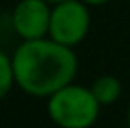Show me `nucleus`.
<instances>
[{"instance_id": "9", "label": "nucleus", "mask_w": 130, "mask_h": 128, "mask_svg": "<svg viewBox=\"0 0 130 128\" xmlns=\"http://www.w3.org/2000/svg\"><path fill=\"white\" fill-rule=\"evenodd\" d=\"M126 124L130 126V105H128V122H126Z\"/></svg>"}, {"instance_id": "3", "label": "nucleus", "mask_w": 130, "mask_h": 128, "mask_svg": "<svg viewBox=\"0 0 130 128\" xmlns=\"http://www.w3.org/2000/svg\"><path fill=\"white\" fill-rule=\"evenodd\" d=\"M91 28L89 6L81 0H66L51 10L49 38L68 47H75L87 38Z\"/></svg>"}, {"instance_id": "8", "label": "nucleus", "mask_w": 130, "mask_h": 128, "mask_svg": "<svg viewBox=\"0 0 130 128\" xmlns=\"http://www.w3.org/2000/svg\"><path fill=\"white\" fill-rule=\"evenodd\" d=\"M45 2H49L51 6H55V4H60V2H66V0H45Z\"/></svg>"}, {"instance_id": "4", "label": "nucleus", "mask_w": 130, "mask_h": 128, "mask_svg": "<svg viewBox=\"0 0 130 128\" xmlns=\"http://www.w3.org/2000/svg\"><path fill=\"white\" fill-rule=\"evenodd\" d=\"M53 6L45 0H19L11 11V26L23 42L49 36Z\"/></svg>"}, {"instance_id": "7", "label": "nucleus", "mask_w": 130, "mask_h": 128, "mask_svg": "<svg viewBox=\"0 0 130 128\" xmlns=\"http://www.w3.org/2000/svg\"><path fill=\"white\" fill-rule=\"evenodd\" d=\"M81 2H85L87 6H104V4H107L109 0H81Z\"/></svg>"}, {"instance_id": "5", "label": "nucleus", "mask_w": 130, "mask_h": 128, "mask_svg": "<svg viewBox=\"0 0 130 128\" xmlns=\"http://www.w3.org/2000/svg\"><path fill=\"white\" fill-rule=\"evenodd\" d=\"M91 90L98 100L100 105H111L115 104L123 94V85L115 76L111 74H104V76L96 77L91 85Z\"/></svg>"}, {"instance_id": "10", "label": "nucleus", "mask_w": 130, "mask_h": 128, "mask_svg": "<svg viewBox=\"0 0 130 128\" xmlns=\"http://www.w3.org/2000/svg\"><path fill=\"white\" fill-rule=\"evenodd\" d=\"M119 128H130V126H128V124H124V126H119Z\"/></svg>"}, {"instance_id": "2", "label": "nucleus", "mask_w": 130, "mask_h": 128, "mask_svg": "<svg viewBox=\"0 0 130 128\" xmlns=\"http://www.w3.org/2000/svg\"><path fill=\"white\" fill-rule=\"evenodd\" d=\"M100 107L91 87L75 83L47 98V115L59 128H91L100 115Z\"/></svg>"}, {"instance_id": "1", "label": "nucleus", "mask_w": 130, "mask_h": 128, "mask_svg": "<svg viewBox=\"0 0 130 128\" xmlns=\"http://www.w3.org/2000/svg\"><path fill=\"white\" fill-rule=\"evenodd\" d=\"M15 85L23 92L49 98L62 87L74 83L77 57L74 47L62 45L51 38L21 42L11 55Z\"/></svg>"}, {"instance_id": "6", "label": "nucleus", "mask_w": 130, "mask_h": 128, "mask_svg": "<svg viewBox=\"0 0 130 128\" xmlns=\"http://www.w3.org/2000/svg\"><path fill=\"white\" fill-rule=\"evenodd\" d=\"M15 85V72H13L11 57L0 51V100H4Z\"/></svg>"}]
</instances>
